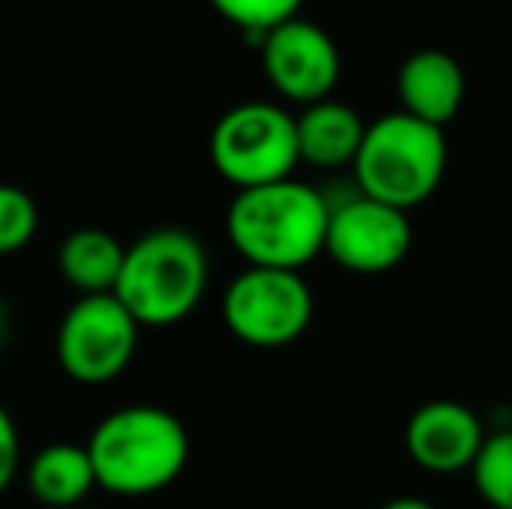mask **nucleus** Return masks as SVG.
Masks as SVG:
<instances>
[{"instance_id":"nucleus-1","label":"nucleus","mask_w":512,"mask_h":509,"mask_svg":"<svg viewBox=\"0 0 512 509\" xmlns=\"http://www.w3.org/2000/svg\"><path fill=\"white\" fill-rule=\"evenodd\" d=\"M331 206L300 178L237 189L227 206V238L248 265L304 269L324 255Z\"/></svg>"},{"instance_id":"nucleus-2","label":"nucleus","mask_w":512,"mask_h":509,"mask_svg":"<svg viewBox=\"0 0 512 509\" xmlns=\"http://www.w3.org/2000/svg\"><path fill=\"white\" fill-rule=\"evenodd\" d=\"M98 489L140 499L178 482L189 464V429L157 405H126L108 412L88 440Z\"/></svg>"},{"instance_id":"nucleus-3","label":"nucleus","mask_w":512,"mask_h":509,"mask_svg":"<svg viewBox=\"0 0 512 509\" xmlns=\"http://www.w3.org/2000/svg\"><path fill=\"white\" fill-rule=\"evenodd\" d=\"M209 255L185 227H154L126 248L115 297L143 328H171L206 297Z\"/></svg>"},{"instance_id":"nucleus-4","label":"nucleus","mask_w":512,"mask_h":509,"mask_svg":"<svg viewBox=\"0 0 512 509\" xmlns=\"http://www.w3.org/2000/svg\"><path fill=\"white\" fill-rule=\"evenodd\" d=\"M446 164H450L446 129L398 109L366 126L352 175L363 196L411 213L436 196Z\"/></svg>"},{"instance_id":"nucleus-5","label":"nucleus","mask_w":512,"mask_h":509,"mask_svg":"<svg viewBox=\"0 0 512 509\" xmlns=\"http://www.w3.org/2000/svg\"><path fill=\"white\" fill-rule=\"evenodd\" d=\"M209 161L234 189L293 178L300 161L297 116L276 102H241L216 119L209 133Z\"/></svg>"},{"instance_id":"nucleus-6","label":"nucleus","mask_w":512,"mask_h":509,"mask_svg":"<svg viewBox=\"0 0 512 509\" xmlns=\"http://www.w3.org/2000/svg\"><path fill=\"white\" fill-rule=\"evenodd\" d=\"M314 321V293L297 269L248 265L223 290V325L255 349L293 346Z\"/></svg>"},{"instance_id":"nucleus-7","label":"nucleus","mask_w":512,"mask_h":509,"mask_svg":"<svg viewBox=\"0 0 512 509\" xmlns=\"http://www.w3.org/2000/svg\"><path fill=\"white\" fill-rule=\"evenodd\" d=\"M140 321L115 293L77 297L56 332V360L77 384H112L140 349Z\"/></svg>"},{"instance_id":"nucleus-8","label":"nucleus","mask_w":512,"mask_h":509,"mask_svg":"<svg viewBox=\"0 0 512 509\" xmlns=\"http://www.w3.org/2000/svg\"><path fill=\"white\" fill-rule=\"evenodd\" d=\"M262 74L279 98L314 105L335 95L342 81V53L317 21L290 18L258 39Z\"/></svg>"},{"instance_id":"nucleus-9","label":"nucleus","mask_w":512,"mask_h":509,"mask_svg":"<svg viewBox=\"0 0 512 509\" xmlns=\"http://www.w3.org/2000/svg\"><path fill=\"white\" fill-rule=\"evenodd\" d=\"M411 252L408 210L380 203L373 196H352L342 206H331L324 255L335 265L359 276H380L398 269Z\"/></svg>"},{"instance_id":"nucleus-10","label":"nucleus","mask_w":512,"mask_h":509,"mask_svg":"<svg viewBox=\"0 0 512 509\" xmlns=\"http://www.w3.org/2000/svg\"><path fill=\"white\" fill-rule=\"evenodd\" d=\"M485 440L488 433L478 412L453 398H432L418 405L405 426L408 457L429 475L471 471Z\"/></svg>"},{"instance_id":"nucleus-11","label":"nucleus","mask_w":512,"mask_h":509,"mask_svg":"<svg viewBox=\"0 0 512 509\" xmlns=\"http://www.w3.org/2000/svg\"><path fill=\"white\" fill-rule=\"evenodd\" d=\"M467 95V77L457 56L446 49H415L398 67L401 109L432 126H450L460 116Z\"/></svg>"},{"instance_id":"nucleus-12","label":"nucleus","mask_w":512,"mask_h":509,"mask_svg":"<svg viewBox=\"0 0 512 509\" xmlns=\"http://www.w3.org/2000/svg\"><path fill=\"white\" fill-rule=\"evenodd\" d=\"M25 485L32 499L46 509H77L98 489L95 461L88 443H46L35 450L25 468Z\"/></svg>"},{"instance_id":"nucleus-13","label":"nucleus","mask_w":512,"mask_h":509,"mask_svg":"<svg viewBox=\"0 0 512 509\" xmlns=\"http://www.w3.org/2000/svg\"><path fill=\"white\" fill-rule=\"evenodd\" d=\"M363 116L352 105L324 98V102L304 105L297 116V136H300V161L310 168H345L356 164V154L366 136Z\"/></svg>"},{"instance_id":"nucleus-14","label":"nucleus","mask_w":512,"mask_h":509,"mask_svg":"<svg viewBox=\"0 0 512 509\" xmlns=\"http://www.w3.org/2000/svg\"><path fill=\"white\" fill-rule=\"evenodd\" d=\"M56 265H60L63 283L77 290V297L115 293L122 265H126V245H119V238L102 227H77L63 238Z\"/></svg>"},{"instance_id":"nucleus-15","label":"nucleus","mask_w":512,"mask_h":509,"mask_svg":"<svg viewBox=\"0 0 512 509\" xmlns=\"http://www.w3.org/2000/svg\"><path fill=\"white\" fill-rule=\"evenodd\" d=\"M471 482L492 509H512V429L488 436L471 468Z\"/></svg>"},{"instance_id":"nucleus-16","label":"nucleus","mask_w":512,"mask_h":509,"mask_svg":"<svg viewBox=\"0 0 512 509\" xmlns=\"http://www.w3.org/2000/svg\"><path fill=\"white\" fill-rule=\"evenodd\" d=\"M223 21H230L234 28H241L251 39H262L265 32H272L276 25L290 18H300L304 0H206Z\"/></svg>"},{"instance_id":"nucleus-17","label":"nucleus","mask_w":512,"mask_h":509,"mask_svg":"<svg viewBox=\"0 0 512 509\" xmlns=\"http://www.w3.org/2000/svg\"><path fill=\"white\" fill-rule=\"evenodd\" d=\"M39 231V206L21 185L0 182V255L28 248Z\"/></svg>"},{"instance_id":"nucleus-18","label":"nucleus","mask_w":512,"mask_h":509,"mask_svg":"<svg viewBox=\"0 0 512 509\" xmlns=\"http://www.w3.org/2000/svg\"><path fill=\"white\" fill-rule=\"evenodd\" d=\"M18 468H21V436L11 412L0 405V496L11 489V482L18 478Z\"/></svg>"},{"instance_id":"nucleus-19","label":"nucleus","mask_w":512,"mask_h":509,"mask_svg":"<svg viewBox=\"0 0 512 509\" xmlns=\"http://www.w3.org/2000/svg\"><path fill=\"white\" fill-rule=\"evenodd\" d=\"M380 509H436V506L422 496H394V499H387Z\"/></svg>"},{"instance_id":"nucleus-20","label":"nucleus","mask_w":512,"mask_h":509,"mask_svg":"<svg viewBox=\"0 0 512 509\" xmlns=\"http://www.w3.org/2000/svg\"><path fill=\"white\" fill-rule=\"evenodd\" d=\"M7 339V307L0 304V342Z\"/></svg>"},{"instance_id":"nucleus-21","label":"nucleus","mask_w":512,"mask_h":509,"mask_svg":"<svg viewBox=\"0 0 512 509\" xmlns=\"http://www.w3.org/2000/svg\"><path fill=\"white\" fill-rule=\"evenodd\" d=\"M77 509H81V506H77Z\"/></svg>"}]
</instances>
